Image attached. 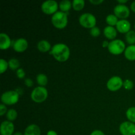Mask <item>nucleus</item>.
<instances>
[{
    "label": "nucleus",
    "instance_id": "nucleus-30",
    "mask_svg": "<svg viewBox=\"0 0 135 135\" xmlns=\"http://www.w3.org/2000/svg\"><path fill=\"white\" fill-rule=\"evenodd\" d=\"M16 75H17V76L19 79H25L26 73H25V71L23 69L19 68L18 70L16 71Z\"/></svg>",
    "mask_w": 135,
    "mask_h": 135
},
{
    "label": "nucleus",
    "instance_id": "nucleus-32",
    "mask_svg": "<svg viewBox=\"0 0 135 135\" xmlns=\"http://www.w3.org/2000/svg\"><path fill=\"white\" fill-rule=\"evenodd\" d=\"M25 84L28 87H32L34 85V83H33L32 80L30 78H26L25 79Z\"/></svg>",
    "mask_w": 135,
    "mask_h": 135
},
{
    "label": "nucleus",
    "instance_id": "nucleus-22",
    "mask_svg": "<svg viewBox=\"0 0 135 135\" xmlns=\"http://www.w3.org/2000/svg\"><path fill=\"white\" fill-rule=\"evenodd\" d=\"M105 21H106V23L108 24V26H114L117 25L119 20L118 18L114 14H109L105 18Z\"/></svg>",
    "mask_w": 135,
    "mask_h": 135
},
{
    "label": "nucleus",
    "instance_id": "nucleus-18",
    "mask_svg": "<svg viewBox=\"0 0 135 135\" xmlns=\"http://www.w3.org/2000/svg\"><path fill=\"white\" fill-rule=\"evenodd\" d=\"M124 55L127 60L135 61V45H129L124 51Z\"/></svg>",
    "mask_w": 135,
    "mask_h": 135
},
{
    "label": "nucleus",
    "instance_id": "nucleus-13",
    "mask_svg": "<svg viewBox=\"0 0 135 135\" xmlns=\"http://www.w3.org/2000/svg\"><path fill=\"white\" fill-rule=\"evenodd\" d=\"M131 25L130 22L127 19H121L119 20L117 25H116V29L117 32L121 34H125L129 32L131 30Z\"/></svg>",
    "mask_w": 135,
    "mask_h": 135
},
{
    "label": "nucleus",
    "instance_id": "nucleus-21",
    "mask_svg": "<svg viewBox=\"0 0 135 135\" xmlns=\"http://www.w3.org/2000/svg\"><path fill=\"white\" fill-rule=\"evenodd\" d=\"M85 5L84 0H73L72 1V7L76 11L83 10Z\"/></svg>",
    "mask_w": 135,
    "mask_h": 135
},
{
    "label": "nucleus",
    "instance_id": "nucleus-34",
    "mask_svg": "<svg viewBox=\"0 0 135 135\" xmlns=\"http://www.w3.org/2000/svg\"><path fill=\"white\" fill-rule=\"evenodd\" d=\"M90 135H105L103 131L100 130H94L90 133Z\"/></svg>",
    "mask_w": 135,
    "mask_h": 135
},
{
    "label": "nucleus",
    "instance_id": "nucleus-35",
    "mask_svg": "<svg viewBox=\"0 0 135 135\" xmlns=\"http://www.w3.org/2000/svg\"><path fill=\"white\" fill-rule=\"evenodd\" d=\"M46 135H58L56 131H55L54 130H50L47 131V134Z\"/></svg>",
    "mask_w": 135,
    "mask_h": 135
},
{
    "label": "nucleus",
    "instance_id": "nucleus-7",
    "mask_svg": "<svg viewBox=\"0 0 135 135\" xmlns=\"http://www.w3.org/2000/svg\"><path fill=\"white\" fill-rule=\"evenodd\" d=\"M59 4L55 0H47L41 5V10L46 15H54L57 12Z\"/></svg>",
    "mask_w": 135,
    "mask_h": 135
},
{
    "label": "nucleus",
    "instance_id": "nucleus-5",
    "mask_svg": "<svg viewBox=\"0 0 135 135\" xmlns=\"http://www.w3.org/2000/svg\"><path fill=\"white\" fill-rule=\"evenodd\" d=\"M108 49L110 54L115 55H119L122 53H124L126 49V46L125 42L121 40L115 39L109 42Z\"/></svg>",
    "mask_w": 135,
    "mask_h": 135
},
{
    "label": "nucleus",
    "instance_id": "nucleus-2",
    "mask_svg": "<svg viewBox=\"0 0 135 135\" xmlns=\"http://www.w3.org/2000/svg\"><path fill=\"white\" fill-rule=\"evenodd\" d=\"M51 22L53 26L57 29H63L68 24L67 13L62 11H57L53 15L51 18Z\"/></svg>",
    "mask_w": 135,
    "mask_h": 135
},
{
    "label": "nucleus",
    "instance_id": "nucleus-24",
    "mask_svg": "<svg viewBox=\"0 0 135 135\" xmlns=\"http://www.w3.org/2000/svg\"><path fill=\"white\" fill-rule=\"evenodd\" d=\"M125 40L129 45H135V31L131 30L125 34Z\"/></svg>",
    "mask_w": 135,
    "mask_h": 135
},
{
    "label": "nucleus",
    "instance_id": "nucleus-9",
    "mask_svg": "<svg viewBox=\"0 0 135 135\" xmlns=\"http://www.w3.org/2000/svg\"><path fill=\"white\" fill-rule=\"evenodd\" d=\"M113 13L117 18L121 19H126L130 15L131 11L127 5L117 4L113 9Z\"/></svg>",
    "mask_w": 135,
    "mask_h": 135
},
{
    "label": "nucleus",
    "instance_id": "nucleus-3",
    "mask_svg": "<svg viewBox=\"0 0 135 135\" xmlns=\"http://www.w3.org/2000/svg\"><path fill=\"white\" fill-rule=\"evenodd\" d=\"M48 97V92L46 87L38 86L36 87L32 90L30 94L32 100L36 103H42L46 101Z\"/></svg>",
    "mask_w": 135,
    "mask_h": 135
},
{
    "label": "nucleus",
    "instance_id": "nucleus-8",
    "mask_svg": "<svg viewBox=\"0 0 135 135\" xmlns=\"http://www.w3.org/2000/svg\"><path fill=\"white\" fill-rule=\"evenodd\" d=\"M107 88L111 92H116L123 86V80L120 76H113L107 82Z\"/></svg>",
    "mask_w": 135,
    "mask_h": 135
},
{
    "label": "nucleus",
    "instance_id": "nucleus-11",
    "mask_svg": "<svg viewBox=\"0 0 135 135\" xmlns=\"http://www.w3.org/2000/svg\"><path fill=\"white\" fill-rule=\"evenodd\" d=\"M28 47V41L25 38H18L13 43V48L16 52L22 53L26 51Z\"/></svg>",
    "mask_w": 135,
    "mask_h": 135
},
{
    "label": "nucleus",
    "instance_id": "nucleus-16",
    "mask_svg": "<svg viewBox=\"0 0 135 135\" xmlns=\"http://www.w3.org/2000/svg\"><path fill=\"white\" fill-rule=\"evenodd\" d=\"M24 135H41L40 128L36 124L29 125L25 129Z\"/></svg>",
    "mask_w": 135,
    "mask_h": 135
},
{
    "label": "nucleus",
    "instance_id": "nucleus-33",
    "mask_svg": "<svg viewBox=\"0 0 135 135\" xmlns=\"http://www.w3.org/2000/svg\"><path fill=\"white\" fill-rule=\"evenodd\" d=\"M104 0H89V2L94 5H100L102 3H104Z\"/></svg>",
    "mask_w": 135,
    "mask_h": 135
},
{
    "label": "nucleus",
    "instance_id": "nucleus-6",
    "mask_svg": "<svg viewBox=\"0 0 135 135\" xmlns=\"http://www.w3.org/2000/svg\"><path fill=\"white\" fill-rule=\"evenodd\" d=\"M80 25L85 28H92L96 25V18L93 14L84 13L80 16L79 18Z\"/></svg>",
    "mask_w": 135,
    "mask_h": 135
},
{
    "label": "nucleus",
    "instance_id": "nucleus-14",
    "mask_svg": "<svg viewBox=\"0 0 135 135\" xmlns=\"http://www.w3.org/2000/svg\"><path fill=\"white\" fill-rule=\"evenodd\" d=\"M12 44L10 37L7 34L1 32L0 34V49L1 50H8Z\"/></svg>",
    "mask_w": 135,
    "mask_h": 135
},
{
    "label": "nucleus",
    "instance_id": "nucleus-23",
    "mask_svg": "<svg viewBox=\"0 0 135 135\" xmlns=\"http://www.w3.org/2000/svg\"><path fill=\"white\" fill-rule=\"evenodd\" d=\"M9 63V68L13 71H17L20 68V61L16 58H11L8 61Z\"/></svg>",
    "mask_w": 135,
    "mask_h": 135
},
{
    "label": "nucleus",
    "instance_id": "nucleus-38",
    "mask_svg": "<svg viewBox=\"0 0 135 135\" xmlns=\"http://www.w3.org/2000/svg\"><path fill=\"white\" fill-rule=\"evenodd\" d=\"M119 4H121V5H125L126 3L128 2V0H119L117 1Z\"/></svg>",
    "mask_w": 135,
    "mask_h": 135
},
{
    "label": "nucleus",
    "instance_id": "nucleus-12",
    "mask_svg": "<svg viewBox=\"0 0 135 135\" xmlns=\"http://www.w3.org/2000/svg\"><path fill=\"white\" fill-rule=\"evenodd\" d=\"M15 131V126L13 122L8 120L1 123L0 126V134L1 135H13Z\"/></svg>",
    "mask_w": 135,
    "mask_h": 135
},
{
    "label": "nucleus",
    "instance_id": "nucleus-1",
    "mask_svg": "<svg viewBox=\"0 0 135 135\" xmlns=\"http://www.w3.org/2000/svg\"><path fill=\"white\" fill-rule=\"evenodd\" d=\"M50 54L52 55L57 61L65 62L69 58L71 51L67 45L63 43H58L53 46L50 51Z\"/></svg>",
    "mask_w": 135,
    "mask_h": 135
},
{
    "label": "nucleus",
    "instance_id": "nucleus-26",
    "mask_svg": "<svg viewBox=\"0 0 135 135\" xmlns=\"http://www.w3.org/2000/svg\"><path fill=\"white\" fill-rule=\"evenodd\" d=\"M17 112L15 109H9L6 113V117L8 121H14L17 118Z\"/></svg>",
    "mask_w": 135,
    "mask_h": 135
},
{
    "label": "nucleus",
    "instance_id": "nucleus-29",
    "mask_svg": "<svg viewBox=\"0 0 135 135\" xmlns=\"http://www.w3.org/2000/svg\"><path fill=\"white\" fill-rule=\"evenodd\" d=\"M90 35L96 38V37H98L101 34V31H100V29L99 28L98 26H95V27L92 28L90 30Z\"/></svg>",
    "mask_w": 135,
    "mask_h": 135
},
{
    "label": "nucleus",
    "instance_id": "nucleus-27",
    "mask_svg": "<svg viewBox=\"0 0 135 135\" xmlns=\"http://www.w3.org/2000/svg\"><path fill=\"white\" fill-rule=\"evenodd\" d=\"M9 68V63L5 59H0V73L3 74Z\"/></svg>",
    "mask_w": 135,
    "mask_h": 135
},
{
    "label": "nucleus",
    "instance_id": "nucleus-40",
    "mask_svg": "<svg viewBox=\"0 0 135 135\" xmlns=\"http://www.w3.org/2000/svg\"><path fill=\"white\" fill-rule=\"evenodd\" d=\"M134 30H135V24H134Z\"/></svg>",
    "mask_w": 135,
    "mask_h": 135
},
{
    "label": "nucleus",
    "instance_id": "nucleus-31",
    "mask_svg": "<svg viewBox=\"0 0 135 135\" xmlns=\"http://www.w3.org/2000/svg\"><path fill=\"white\" fill-rule=\"evenodd\" d=\"M7 108L6 105L3 104H0V115L3 116L4 115L6 114L7 112Z\"/></svg>",
    "mask_w": 135,
    "mask_h": 135
},
{
    "label": "nucleus",
    "instance_id": "nucleus-4",
    "mask_svg": "<svg viewBox=\"0 0 135 135\" xmlns=\"http://www.w3.org/2000/svg\"><path fill=\"white\" fill-rule=\"evenodd\" d=\"M19 96L20 94L16 90H8L2 94L1 101L5 105H15L19 100Z\"/></svg>",
    "mask_w": 135,
    "mask_h": 135
},
{
    "label": "nucleus",
    "instance_id": "nucleus-37",
    "mask_svg": "<svg viewBox=\"0 0 135 135\" xmlns=\"http://www.w3.org/2000/svg\"><path fill=\"white\" fill-rule=\"evenodd\" d=\"M109 44V42L107 40H104V42H102V46L103 47H108Z\"/></svg>",
    "mask_w": 135,
    "mask_h": 135
},
{
    "label": "nucleus",
    "instance_id": "nucleus-39",
    "mask_svg": "<svg viewBox=\"0 0 135 135\" xmlns=\"http://www.w3.org/2000/svg\"><path fill=\"white\" fill-rule=\"evenodd\" d=\"M13 135H24V134H22L21 132H19V131H17L16 132V133H15Z\"/></svg>",
    "mask_w": 135,
    "mask_h": 135
},
{
    "label": "nucleus",
    "instance_id": "nucleus-10",
    "mask_svg": "<svg viewBox=\"0 0 135 135\" xmlns=\"http://www.w3.org/2000/svg\"><path fill=\"white\" fill-rule=\"evenodd\" d=\"M119 130L122 135H135V124L130 121H124L119 125Z\"/></svg>",
    "mask_w": 135,
    "mask_h": 135
},
{
    "label": "nucleus",
    "instance_id": "nucleus-15",
    "mask_svg": "<svg viewBox=\"0 0 135 135\" xmlns=\"http://www.w3.org/2000/svg\"><path fill=\"white\" fill-rule=\"evenodd\" d=\"M103 33H104V35L105 38H108V40H113L115 39L117 35V30L114 26H108V25L104 28Z\"/></svg>",
    "mask_w": 135,
    "mask_h": 135
},
{
    "label": "nucleus",
    "instance_id": "nucleus-36",
    "mask_svg": "<svg viewBox=\"0 0 135 135\" xmlns=\"http://www.w3.org/2000/svg\"><path fill=\"white\" fill-rule=\"evenodd\" d=\"M130 7H131V10L133 12H134V13H135V1L132 2V3L131 4Z\"/></svg>",
    "mask_w": 135,
    "mask_h": 135
},
{
    "label": "nucleus",
    "instance_id": "nucleus-25",
    "mask_svg": "<svg viewBox=\"0 0 135 135\" xmlns=\"http://www.w3.org/2000/svg\"><path fill=\"white\" fill-rule=\"evenodd\" d=\"M126 117L130 122L135 124V107H131L127 110Z\"/></svg>",
    "mask_w": 135,
    "mask_h": 135
},
{
    "label": "nucleus",
    "instance_id": "nucleus-20",
    "mask_svg": "<svg viewBox=\"0 0 135 135\" xmlns=\"http://www.w3.org/2000/svg\"><path fill=\"white\" fill-rule=\"evenodd\" d=\"M36 82L40 86L45 87L48 83V79L45 74L40 73L36 76Z\"/></svg>",
    "mask_w": 135,
    "mask_h": 135
},
{
    "label": "nucleus",
    "instance_id": "nucleus-17",
    "mask_svg": "<svg viewBox=\"0 0 135 135\" xmlns=\"http://www.w3.org/2000/svg\"><path fill=\"white\" fill-rule=\"evenodd\" d=\"M51 45L50 42L46 40H42L39 41L37 44V48L40 52L46 53L47 51H51Z\"/></svg>",
    "mask_w": 135,
    "mask_h": 135
},
{
    "label": "nucleus",
    "instance_id": "nucleus-19",
    "mask_svg": "<svg viewBox=\"0 0 135 135\" xmlns=\"http://www.w3.org/2000/svg\"><path fill=\"white\" fill-rule=\"evenodd\" d=\"M59 8L61 11L67 13L72 8V2L69 0H63L59 3Z\"/></svg>",
    "mask_w": 135,
    "mask_h": 135
},
{
    "label": "nucleus",
    "instance_id": "nucleus-28",
    "mask_svg": "<svg viewBox=\"0 0 135 135\" xmlns=\"http://www.w3.org/2000/svg\"><path fill=\"white\" fill-rule=\"evenodd\" d=\"M123 88L127 90H131L134 88V83L130 79H126L123 81Z\"/></svg>",
    "mask_w": 135,
    "mask_h": 135
}]
</instances>
